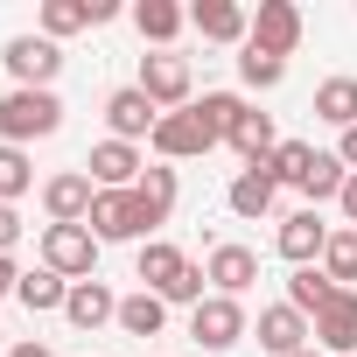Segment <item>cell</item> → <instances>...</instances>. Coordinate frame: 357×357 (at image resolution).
Instances as JSON below:
<instances>
[{"label": "cell", "mask_w": 357, "mask_h": 357, "mask_svg": "<svg viewBox=\"0 0 357 357\" xmlns=\"http://www.w3.org/2000/svg\"><path fill=\"white\" fill-rule=\"evenodd\" d=\"M56 126H63V98L56 91H8V98H0V147L50 140Z\"/></svg>", "instance_id": "obj_1"}, {"label": "cell", "mask_w": 357, "mask_h": 357, "mask_svg": "<svg viewBox=\"0 0 357 357\" xmlns=\"http://www.w3.org/2000/svg\"><path fill=\"white\" fill-rule=\"evenodd\" d=\"M43 266L63 273L70 287L98 280V238H91V225H43Z\"/></svg>", "instance_id": "obj_2"}, {"label": "cell", "mask_w": 357, "mask_h": 357, "mask_svg": "<svg viewBox=\"0 0 357 357\" xmlns=\"http://www.w3.org/2000/svg\"><path fill=\"white\" fill-rule=\"evenodd\" d=\"M0 63H8L15 91H56V70H63V50L50 36H8V50H0Z\"/></svg>", "instance_id": "obj_3"}, {"label": "cell", "mask_w": 357, "mask_h": 357, "mask_svg": "<svg viewBox=\"0 0 357 357\" xmlns=\"http://www.w3.org/2000/svg\"><path fill=\"white\" fill-rule=\"evenodd\" d=\"M161 112H183V105H197V77H190V56H175V50H154V56H140V77H133Z\"/></svg>", "instance_id": "obj_4"}, {"label": "cell", "mask_w": 357, "mask_h": 357, "mask_svg": "<svg viewBox=\"0 0 357 357\" xmlns=\"http://www.w3.org/2000/svg\"><path fill=\"white\" fill-rule=\"evenodd\" d=\"M84 225H91V238H98V245H126V238H140V245H147V238H154V231H147V211H140V197H133V190H98V204H91V218H84Z\"/></svg>", "instance_id": "obj_5"}, {"label": "cell", "mask_w": 357, "mask_h": 357, "mask_svg": "<svg viewBox=\"0 0 357 357\" xmlns=\"http://www.w3.org/2000/svg\"><path fill=\"white\" fill-rule=\"evenodd\" d=\"M308 329H315V350L322 357H357V287H336L308 315Z\"/></svg>", "instance_id": "obj_6"}, {"label": "cell", "mask_w": 357, "mask_h": 357, "mask_svg": "<svg viewBox=\"0 0 357 357\" xmlns=\"http://www.w3.org/2000/svg\"><path fill=\"white\" fill-rule=\"evenodd\" d=\"M301 36H308V22H301V8H294V0H259V15H252V50H266V56H294L301 50Z\"/></svg>", "instance_id": "obj_7"}, {"label": "cell", "mask_w": 357, "mask_h": 357, "mask_svg": "<svg viewBox=\"0 0 357 357\" xmlns=\"http://www.w3.org/2000/svg\"><path fill=\"white\" fill-rule=\"evenodd\" d=\"M105 126H112V140L140 147V140H154V126H161V105H154L140 84H119V91H105Z\"/></svg>", "instance_id": "obj_8"}, {"label": "cell", "mask_w": 357, "mask_h": 357, "mask_svg": "<svg viewBox=\"0 0 357 357\" xmlns=\"http://www.w3.org/2000/svg\"><path fill=\"white\" fill-rule=\"evenodd\" d=\"M161 161H197V154H211L218 147V133L197 119V105H183V112H161V126H154V140H147Z\"/></svg>", "instance_id": "obj_9"}, {"label": "cell", "mask_w": 357, "mask_h": 357, "mask_svg": "<svg viewBox=\"0 0 357 357\" xmlns=\"http://www.w3.org/2000/svg\"><path fill=\"white\" fill-rule=\"evenodd\" d=\"M190 336H197L204 350H231L238 336H252V322H245V301H231V294H211L204 308H190Z\"/></svg>", "instance_id": "obj_10"}, {"label": "cell", "mask_w": 357, "mask_h": 357, "mask_svg": "<svg viewBox=\"0 0 357 357\" xmlns=\"http://www.w3.org/2000/svg\"><path fill=\"white\" fill-rule=\"evenodd\" d=\"M329 231H336V225H322V211H294V218H280V231H273V252H280L287 266H322V245H329Z\"/></svg>", "instance_id": "obj_11"}, {"label": "cell", "mask_w": 357, "mask_h": 357, "mask_svg": "<svg viewBox=\"0 0 357 357\" xmlns=\"http://www.w3.org/2000/svg\"><path fill=\"white\" fill-rule=\"evenodd\" d=\"M84 175H91V183H98V190H133V183H140V175H147V154L105 133V140H98L91 154H84Z\"/></svg>", "instance_id": "obj_12"}, {"label": "cell", "mask_w": 357, "mask_h": 357, "mask_svg": "<svg viewBox=\"0 0 357 357\" xmlns=\"http://www.w3.org/2000/svg\"><path fill=\"white\" fill-rule=\"evenodd\" d=\"M91 204H98V183H91L84 168H63V175H50V183H43V211H50V225H84Z\"/></svg>", "instance_id": "obj_13"}, {"label": "cell", "mask_w": 357, "mask_h": 357, "mask_svg": "<svg viewBox=\"0 0 357 357\" xmlns=\"http://www.w3.org/2000/svg\"><path fill=\"white\" fill-rule=\"evenodd\" d=\"M259 350L266 357H294V350H315V329H308V315L301 308H287V301H273V308H259Z\"/></svg>", "instance_id": "obj_14"}, {"label": "cell", "mask_w": 357, "mask_h": 357, "mask_svg": "<svg viewBox=\"0 0 357 357\" xmlns=\"http://www.w3.org/2000/svg\"><path fill=\"white\" fill-rule=\"evenodd\" d=\"M204 273H211V294H231V301H238V294L259 280V252H252V245H211Z\"/></svg>", "instance_id": "obj_15"}, {"label": "cell", "mask_w": 357, "mask_h": 357, "mask_svg": "<svg viewBox=\"0 0 357 357\" xmlns=\"http://www.w3.org/2000/svg\"><path fill=\"white\" fill-rule=\"evenodd\" d=\"M190 29H197L204 43H238V50H245L252 15L238 8V0H197V8H190Z\"/></svg>", "instance_id": "obj_16"}, {"label": "cell", "mask_w": 357, "mask_h": 357, "mask_svg": "<svg viewBox=\"0 0 357 357\" xmlns=\"http://www.w3.org/2000/svg\"><path fill=\"white\" fill-rule=\"evenodd\" d=\"M183 273H190V259H183V245H168V238H147V245L133 252V280H140L147 294H168Z\"/></svg>", "instance_id": "obj_17"}, {"label": "cell", "mask_w": 357, "mask_h": 357, "mask_svg": "<svg viewBox=\"0 0 357 357\" xmlns=\"http://www.w3.org/2000/svg\"><path fill=\"white\" fill-rule=\"evenodd\" d=\"M63 322L70 329H105V322H119V294L105 280H77L70 301H63Z\"/></svg>", "instance_id": "obj_18"}, {"label": "cell", "mask_w": 357, "mask_h": 357, "mask_svg": "<svg viewBox=\"0 0 357 357\" xmlns=\"http://www.w3.org/2000/svg\"><path fill=\"white\" fill-rule=\"evenodd\" d=\"M273 197H280V183L259 168V161H245L238 175H231V190H225V204H231V218H266L273 211Z\"/></svg>", "instance_id": "obj_19"}, {"label": "cell", "mask_w": 357, "mask_h": 357, "mask_svg": "<svg viewBox=\"0 0 357 357\" xmlns=\"http://www.w3.org/2000/svg\"><path fill=\"white\" fill-rule=\"evenodd\" d=\"M133 29H140V43H154V50H168L175 36L190 29V8H175V0H133Z\"/></svg>", "instance_id": "obj_20"}, {"label": "cell", "mask_w": 357, "mask_h": 357, "mask_svg": "<svg viewBox=\"0 0 357 357\" xmlns=\"http://www.w3.org/2000/svg\"><path fill=\"white\" fill-rule=\"evenodd\" d=\"M315 119H329L336 133L357 126V77H322L315 84Z\"/></svg>", "instance_id": "obj_21"}, {"label": "cell", "mask_w": 357, "mask_h": 357, "mask_svg": "<svg viewBox=\"0 0 357 357\" xmlns=\"http://www.w3.org/2000/svg\"><path fill=\"white\" fill-rule=\"evenodd\" d=\"M133 197H140V211H147V231H154V225H168V211H175V168H168V161H154L140 183H133Z\"/></svg>", "instance_id": "obj_22"}, {"label": "cell", "mask_w": 357, "mask_h": 357, "mask_svg": "<svg viewBox=\"0 0 357 357\" xmlns=\"http://www.w3.org/2000/svg\"><path fill=\"white\" fill-rule=\"evenodd\" d=\"M29 315H56L63 301H70V280L63 273H50V266H36V273H22V294H15Z\"/></svg>", "instance_id": "obj_23"}, {"label": "cell", "mask_w": 357, "mask_h": 357, "mask_svg": "<svg viewBox=\"0 0 357 357\" xmlns=\"http://www.w3.org/2000/svg\"><path fill=\"white\" fill-rule=\"evenodd\" d=\"M161 322H168V301H161V294H147V287H140V294H119V329H126V336L147 343V336H161Z\"/></svg>", "instance_id": "obj_24"}, {"label": "cell", "mask_w": 357, "mask_h": 357, "mask_svg": "<svg viewBox=\"0 0 357 357\" xmlns=\"http://www.w3.org/2000/svg\"><path fill=\"white\" fill-rule=\"evenodd\" d=\"M259 168L273 175V183H287V190H301V183H308V168H315V147H308V140H280V147H273V154H266Z\"/></svg>", "instance_id": "obj_25"}, {"label": "cell", "mask_w": 357, "mask_h": 357, "mask_svg": "<svg viewBox=\"0 0 357 357\" xmlns=\"http://www.w3.org/2000/svg\"><path fill=\"white\" fill-rule=\"evenodd\" d=\"M245 112H252V105H245V98H238V91H204V98H197V119H204V126H211V133H218V140H231V133H238V119H245Z\"/></svg>", "instance_id": "obj_26"}, {"label": "cell", "mask_w": 357, "mask_h": 357, "mask_svg": "<svg viewBox=\"0 0 357 357\" xmlns=\"http://www.w3.org/2000/svg\"><path fill=\"white\" fill-rule=\"evenodd\" d=\"M343 183H350V168L336 161V147H329V154L315 147V168H308V183H301V197H308V211H315V204H329V197H343Z\"/></svg>", "instance_id": "obj_27"}, {"label": "cell", "mask_w": 357, "mask_h": 357, "mask_svg": "<svg viewBox=\"0 0 357 357\" xmlns=\"http://www.w3.org/2000/svg\"><path fill=\"white\" fill-rule=\"evenodd\" d=\"M231 147H238L245 161H266V154L280 147V133H273V112H259V105H252V112L238 119V133H231Z\"/></svg>", "instance_id": "obj_28"}, {"label": "cell", "mask_w": 357, "mask_h": 357, "mask_svg": "<svg viewBox=\"0 0 357 357\" xmlns=\"http://www.w3.org/2000/svg\"><path fill=\"white\" fill-rule=\"evenodd\" d=\"M329 294H336V280H329L322 266H294V273H287V308H301V315H315V308H322Z\"/></svg>", "instance_id": "obj_29"}, {"label": "cell", "mask_w": 357, "mask_h": 357, "mask_svg": "<svg viewBox=\"0 0 357 357\" xmlns=\"http://www.w3.org/2000/svg\"><path fill=\"white\" fill-rule=\"evenodd\" d=\"M322 273H329L336 287H357V231H350V225L329 231V245H322Z\"/></svg>", "instance_id": "obj_30"}, {"label": "cell", "mask_w": 357, "mask_h": 357, "mask_svg": "<svg viewBox=\"0 0 357 357\" xmlns=\"http://www.w3.org/2000/svg\"><path fill=\"white\" fill-rule=\"evenodd\" d=\"M77 29H91V0H43V36L50 43H63Z\"/></svg>", "instance_id": "obj_31"}, {"label": "cell", "mask_w": 357, "mask_h": 357, "mask_svg": "<svg viewBox=\"0 0 357 357\" xmlns=\"http://www.w3.org/2000/svg\"><path fill=\"white\" fill-rule=\"evenodd\" d=\"M29 190H36L29 147H0V204H15V197H29Z\"/></svg>", "instance_id": "obj_32"}, {"label": "cell", "mask_w": 357, "mask_h": 357, "mask_svg": "<svg viewBox=\"0 0 357 357\" xmlns=\"http://www.w3.org/2000/svg\"><path fill=\"white\" fill-rule=\"evenodd\" d=\"M238 77H245V84H252V91H273V84H280V77H287V63H280V56H266V50H252V43H245V50H238Z\"/></svg>", "instance_id": "obj_33"}, {"label": "cell", "mask_w": 357, "mask_h": 357, "mask_svg": "<svg viewBox=\"0 0 357 357\" xmlns=\"http://www.w3.org/2000/svg\"><path fill=\"white\" fill-rule=\"evenodd\" d=\"M15 238H22V211L0 204V252H15Z\"/></svg>", "instance_id": "obj_34"}, {"label": "cell", "mask_w": 357, "mask_h": 357, "mask_svg": "<svg viewBox=\"0 0 357 357\" xmlns=\"http://www.w3.org/2000/svg\"><path fill=\"white\" fill-rule=\"evenodd\" d=\"M8 294H22V266H15V252H0V301Z\"/></svg>", "instance_id": "obj_35"}, {"label": "cell", "mask_w": 357, "mask_h": 357, "mask_svg": "<svg viewBox=\"0 0 357 357\" xmlns=\"http://www.w3.org/2000/svg\"><path fill=\"white\" fill-rule=\"evenodd\" d=\"M336 161L357 175V126H350V133H336Z\"/></svg>", "instance_id": "obj_36"}, {"label": "cell", "mask_w": 357, "mask_h": 357, "mask_svg": "<svg viewBox=\"0 0 357 357\" xmlns=\"http://www.w3.org/2000/svg\"><path fill=\"white\" fill-rule=\"evenodd\" d=\"M8 357H56L43 336H22V343H8Z\"/></svg>", "instance_id": "obj_37"}, {"label": "cell", "mask_w": 357, "mask_h": 357, "mask_svg": "<svg viewBox=\"0 0 357 357\" xmlns=\"http://www.w3.org/2000/svg\"><path fill=\"white\" fill-rule=\"evenodd\" d=\"M336 211L350 218V231H357V175H350V183H343V197H336Z\"/></svg>", "instance_id": "obj_38"}, {"label": "cell", "mask_w": 357, "mask_h": 357, "mask_svg": "<svg viewBox=\"0 0 357 357\" xmlns=\"http://www.w3.org/2000/svg\"><path fill=\"white\" fill-rule=\"evenodd\" d=\"M294 357H322V350H294Z\"/></svg>", "instance_id": "obj_39"}, {"label": "cell", "mask_w": 357, "mask_h": 357, "mask_svg": "<svg viewBox=\"0 0 357 357\" xmlns=\"http://www.w3.org/2000/svg\"><path fill=\"white\" fill-rule=\"evenodd\" d=\"M0 357H8V343H0Z\"/></svg>", "instance_id": "obj_40"}, {"label": "cell", "mask_w": 357, "mask_h": 357, "mask_svg": "<svg viewBox=\"0 0 357 357\" xmlns=\"http://www.w3.org/2000/svg\"><path fill=\"white\" fill-rule=\"evenodd\" d=\"M140 357H147V350H140Z\"/></svg>", "instance_id": "obj_41"}]
</instances>
